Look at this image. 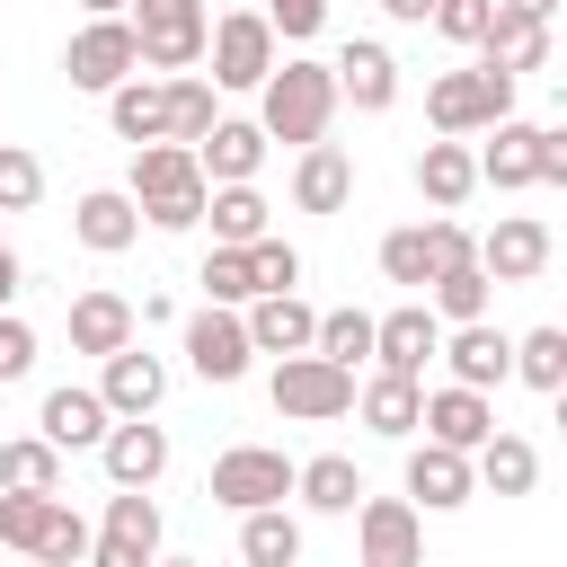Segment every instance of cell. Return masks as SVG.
<instances>
[{
    "label": "cell",
    "instance_id": "cell-1",
    "mask_svg": "<svg viewBox=\"0 0 567 567\" xmlns=\"http://www.w3.org/2000/svg\"><path fill=\"white\" fill-rule=\"evenodd\" d=\"M328 115H337V62H275V71H266V89H257L266 142L310 151V142L328 133Z\"/></svg>",
    "mask_w": 567,
    "mask_h": 567
},
{
    "label": "cell",
    "instance_id": "cell-2",
    "mask_svg": "<svg viewBox=\"0 0 567 567\" xmlns=\"http://www.w3.org/2000/svg\"><path fill=\"white\" fill-rule=\"evenodd\" d=\"M124 195L142 204V221H151V230H195V221H204L213 177L195 168V151H186V142H142V151H133V186H124Z\"/></svg>",
    "mask_w": 567,
    "mask_h": 567
},
{
    "label": "cell",
    "instance_id": "cell-3",
    "mask_svg": "<svg viewBox=\"0 0 567 567\" xmlns=\"http://www.w3.org/2000/svg\"><path fill=\"white\" fill-rule=\"evenodd\" d=\"M505 115H514V80L487 71V62L443 71V80L425 89V124H434V133H487V124H505Z\"/></svg>",
    "mask_w": 567,
    "mask_h": 567
},
{
    "label": "cell",
    "instance_id": "cell-4",
    "mask_svg": "<svg viewBox=\"0 0 567 567\" xmlns=\"http://www.w3.org/2000/svg\"><path fill=\"white\" fill-rule=\"evenodd\" d=\"M292 478H301V461H284L275 443H230V452L213 461L204 496H213V505H230V514H257V505H284V496H292Z\"/></svg>",
    "mask_w": 567,
    "mask_h": 567
},
{
    "label": "cell",
    "instance_id": "cell-5",
    "mask_svg": "<svg viewBox=\"0 0 567 567\" xmlns=\"http://www.w3.org/2000/svg\"><path fill=\"white\" fill-rule=\"evenodd\" d=\"M266 399H275V416L328 425V416H346V408H354V372H346V363H328V354H284V363H275V381H266Z\"/></svg>",
    "mask_w": 567,
    "mask_h": 567
},
{
    "label": "cell",
    "instance_id": "cell-6",
    "mask_svg": "<svg viewBox=\"0 0 567 567\" xmlns=\"http://www.w3.org/2000/svg\"><path fill=\"white\" fill-rule=\"evenodd\" d=\"M124 18H133V35H142V62H151V71L177 80L186 62H204V35H213L204 0H133Z\"/></svg>",
    "mask_w": 567,
    "mask_h": 567
},
{
    "label": "cell",
    "instance_id": "cell-7",
    "mask_svg": "<svg viewBox=\"0 0 567 567\" xmlns=\"http://www.w3.org/2000/svg\"><path fill=\"white\" fill-rule=\"evenodd\" d=\"M204 53H213V89H266V71H275V27H266V9L213 18Z\"/></svg>",
    "mask_w": 567,
    "mask_h": 567
},
{
    "label": "cell",
    "instance_id": "cell-8",
    "mask_svg": "<svg viewBox=\"0 0 567 567\" xmlns=\"http://www.w3.org/2000/svg\"><path fill=\"white\" fill-rule=\"evenodd\" d=\"M354 567H425V514L408 496H363L354 505Z\"/></svg>",
    "mask_w": 567,
    "mask_h": 567
},
{
    "label": "cell",
    "instance_id": "cell-9",
    "mask_svg": "<svg viewBox=\"0 0 567 567\" xmlns=\"http://www.w3.org/2000/svg\"><path fill=\"white\" fill-rule=\"evenodd\" d=\"M62 71H71V89H115V80H133L142 71V35H133V18H89L80 35H71V53H62Z\"/></svg>",
    "mask_w": 567,
    "mask_h": 567
},
{
    "label": "cell",
    "instance_id": "cell-10",
    "mask_svg": "<svg viewBox=\"0 0 567 567\" xmlns=\"http://www.w3.org/2000/svg\"><path fill=\"white\" fill-rule=\"evenodd\" d=\"M151 558H159V505H151V487H115L106 532L89 540V567H151Z\"/></svg>",
    "mask_w": 567,
    "mask_h": 567
},
{
    "label": "cell",
    "instance_id": "cell-11",
    "mask_svg": "<svg viewBox=\"0 0 567 567\" xmlns=\"http://www.w3.org/2000/svg\"><path fill=\"white\" fill-rule=\"evenodd\" d=\"M186 363H195V381H239L248 363H257V346H248V319L239 310H221V301H204L195 319H186Z\"/></svg>",
    "mask_w": 567,
    "mask_h": 567
},
{
    "label": "cell",
    "instance_id": "cell-12",
    "mask_svg": "<svg viewBox=\"0 0 567 567\" xmlns=\"http://www.w3.org/2000/svg\"><path fill=\"white\" fill-rule=\"evenodd\" d=\"M443 354V319L425 310V301H399L390 319H372V363L381 372H408V381H425V363Z\"/></svg>",
    "mask_w": 567,
    "mask_h": 567
},
{
    "label": "cell",
    "instance_id": "cell-13",
    "mask_svg": "<svg viewBox=\"0 0 567 567\" xmlns=\"http://www.w3.org/2000/svg\"><path fill=\"white\" fill-rule=\"evenodd\" d=\"M478 266H487V284H532V275L549 266V221H540V213H505V221L478 239Z\"/></svg>",
    "mask_w": 567,
    "mask_h": 567
},
{
    "label": "cell",
    "instance_id": "cell-14",
    "mask_svg": "<svg viewBox=\"0 0 567 567\" xmlns=\"http://www.w3.org/2000/svg\"><path fill=\"white\" fill-rule=\"evenodd\" d=\"M408 496H416L425 514H452V505H470V496H478V470H470V452H452V443H408Z\"/></svg>",
    "mask_w": 567,
    "mask_h": 567
},
{
    "label": "cell",
    "instance_id": "cell-15",
    "mask_svg": "<svg viewBox=\"0 0 567 567\" xmlns=\"http://www.w3.org/2000/svg\"><path fill=\"white\" fill-rule=\"evenodd\" d=\"M337 97H354L363 115H390V106H399V53H390L381 35H354V44L337 53Z\"/></svg>",
    "mask_w": 567,
    "mask_h": 567
},
{
    "label": "cell",
    "instance_id": "cell-16",
    "mask_svg": "<svg viewBox=\"0 0 567 567\" xmlns=\"http://www.w3.org/2000/svg\"><path fill=\"white\" fill-rule=\"evenodd\" d=\"M443 363H452L461 390H496V381H514V337L487 328V319H461V328L443 337Z\"/></svg>",
    "mask_w": 567,
    "mask_h": 567
},
{
    "label": "cell",
    "instance_id": "cell-17",
    "mask_svg": "<svg viewBox=\"0 0 567 567\" xmlns=\"http://www.w3.org/2000/svg\"><path fill=\"white\" fill-rule=\"evenodd\" d=\"M106 425H115V408H106L97 390H71V381H62V390H44V408H35V434H44L53 452H80V443L97 452V443H106Z\"/></svg>",
    "mask_w": 567,
    "mask_h": 567
},
{
    "label": "cell",
    "instance_id": "cell-18",
    "mask_svg": "<svg viewBox=\"0 0 567 567\" xmlns=\"http://www.w3.org/2000/svg\"><path fill=\"white\" fill-rule=\"evenodd\" d=\"M97 461H106L115 487H159V470H168V434H159L151 416H115L106 443H97Z\"/></svg>",
    "mask_w": 567,
    "mask_h": 567
},
{
    "label": "cell",
    "instance_id": "cell-19",
    "mask_svg": "<svg viewBox=\"0 0 567 567\" xmlns=\"http://www.w3.org/2000/svg\"><path fill=\"white\" fill-rule=\"evenodd\" d=\"M478 186H496V195H514V186H540V124H523V115L487 124V151H478Z\"/></svg>",
    "mask_w": 567,
    "mask_h": 567
},
{
    "label": "cell",
    "instance_id": "cell-20",
    "mask_svg": "<svg viewBox=\"0 0 567 567\" xmlns=\"http://www.w3.org/2000/svg\"><path fill=\"white\" fill-rule=\"evenodd\" d=\"M71 230H80V248H97V257H124V248L142 239V204H133L124 186H89V195L71 204Z\"/></svg>",
    "mask_w": 567,
    "mask_h": 567
},
{
    "label": "cell",
    "instance_id": "cell-21",
    "mask_svg": "<svg viewBox=\"0 0 567 567\" xmlns=\"http://www.w3.org/2000/svg\"><path fill=\"white\" fill-rule=\"evenodd\" d=\"M239 319H248V346L257 354H310V337H319V310L301 292H257Z\"/></svg>",
    "mask_w": 567,
    "mask_h": 567
},
{
    "label": "cell",
    "instance_id": "cell-22",
    "mask_svg": "<svg viewBox=\"0 0 567 567\" xmlns=\"http://www.w3.org/2000/svg\"><path fill=\"white\" fill-rule=\"evenodd\" d=\"M97 399H106L115 416H151V408L168 399V363H159V354H142V346H115V354H106V372H97Z\"/></svg>",
    "mask_w": 567,
    "mask_h": 567
},
{
    "label": "cell",
    "instance_id": "cell-23",
    "mask_svg": "<svg viewBox=\"0 0 567 567\" xmlns=\"http://www.w3.org/2000/svg\"><path fill=\"white\" fill-rule=\"evenodd\" d=\"M496 434V408H487V390H461V381H443V390H425V443H452V452H478Z\"/></svg>",
    "mask_w": 567,
    "mask_h": 567
},
{
    "label": "cell",
    "instance_id": "cell-24",
    "mask_svg": "<svg viewBox=\"0 0 567 567\" xmlns=\"http://www.w3.org/2000/svg\"><path fill=\"white\" fill-rule=\"evenodd\" d=\"M195 168L213 177V186H257V168H266V124H213L204 142H195Z\"/></svg>",
    "mask_w": 567,
    "mask_h": 567
},
{
    "label": "cell",
    "instance_id": "cell-25",
    "mask_svg": "<svg viewBox=\"0 0 567 567\" xmlns=\"http://www.w3.org/2000/svg\"><path fill=\"white\" fill-rule=\"evenodd\" d=\"M354 408H363V425H372V434L416 443V425H425V381H408V372H372V381L354 390Z\"/></svg>",
    "mask_w": 567,
    "mask_h": 567
},
{
    "label": "cell",
    "instance_id": "cell-26",
    "mask_svg": "<svg viewBox=\"0 0 567 567\" xmlns=\"http://www.w3.org/2000/svg\"><path fill=\"white\" fill-rule=\"evenodd\" d=\"M106 124H115V142H133V151H142V142H168V80H142V71L115 80V89H106Z\"/></svg>",
    "mask_w": 567,
    "mask_h": 567
},
{
    "label": "cell",
    "instance_id": "cell-27",
    "mask_svg": "<svg viewBox=\"0 0 567 567\" xmlns=\"http://www.w3.org/2000/svg\"><path fill=\"white\" fill-rule=\"evenodd\" d=\"M470 186H478V151H470L461 133H443V142H425V151H416V195H425L434 213L470 204Z\"/></svg>",
    "mask_w": 567,
    "mask_h": 567
},
{
    "label": "cell",
    "instance_id": "cell-28",
    "mask_svg": "<svg viewBox=\"0 0 567 567\" xmlns=\"http://www.w3.org/2000/svg\"><path fill=\"white\" fill-rule=\"evenodd\" d=\"M346 195H354V159L337 142H310L301 168H292V204L301 213H346Z\"/></svg>",
    "mask_w": 567,
    "mask_h": 567
},
{
    "label": "cell",
    "instance_id": "cell-29",
    "mask_svg": "<svg viewBox=\"0 0 567 567\" xmlns=\"http://www.w3.org/2000/svg\"><path fill=\"white\" fill-rule=\"evenodd\" d=\"M133 328H142V319H133L124 292H80V301H71V346L97 354V363H106L115 346H133Z\"/></svg>",
    "mask_w": 567,
    "mask_h": 567
},
{
    "label": "cell",
    "instance_id": "cell-30",
    "mask_svg": "<svg viewBox=\"0 0 567 567\" xmlns=\"http://www.w3.org/2000/svg\"><path fill=\"white\" fill-rule=\"evenodd\" d=\"M478 62H487V71H505V80L540 71V62H549V18H505V9H496V27H487V44H478Z\"/></svg>",
    "mask_w": 567,
    "mask_h": 567
},
{
    "label": "cell",
    "instance_id": "cell-31",
    "mask_svg": "<svg viewBox=\"0 0 567 567\" xmlns=\"http://www.w3.org/2000/svg\"><path fill=\"white\" fill-rule=\"evenodd\" d=\"M470 470H478V487H487V496H532V478H540V452H532L523 434H505V425H496V434L470 452Z\"/></svg>",
    "mask_w": 567,
    "mask_h": 567
},
{
    "label": "cell",
    "instance_id": "cell-32",
    "mask_svg": "<svg viewBox=\"0 0 567 567\" xmlns=\"http://www.w3.org/2000/svg\"><path fill=\"white\" fill-rule=\"evenodd\" d=\"M292 496L310 505V514H354L372 487H363V470L346 461V452H319V461H301V478H292Z\"/></svg>",
    "mask_w": 567,
    "mask_h": 567
},
{
    "label": "cell",
    "instance_id": "cell-33",
    "mask_svg": "<svg viewBox=\"0 0 567 567\" xmlns=\"http://www.w3.org/2000/svg\"><path fill=\"white\" fill-rule=\"evenodd\" d=\"M487 301H496V284H487V266L470 257V266H443L434 284H425V310L443 319V328H461V319H487Z\"/></svg>",
    "mask_w": 567,
    "mask_h": 567
},
{
    "label": "cell",
    "instance_id": "cell-34",
    "mask_svg": "<svg viewBox=\"0 0 567 567\" xmlns=\"http://www.w3.org/2000/svg\"><path fill=\"white\" fill-rule=\"evenodd\" d=\"M239 558H248V567H301V523H292L284 505L239 514Z\"/></svg>",
    "mask_w": 567,
    "mask_h": 567
},
{
    "label": "cell",
    "instance_id": "cell-35",
    "mask_svg": "<svg viewBox=\"0 0 567 567\" xmlns=\"http://www.w3.org/2000/svg\"><path fill=\"white\" fill-rule=\"evenodd\" d=\"M204 221H213V248H248V239H266V195L257 186H213Z\"/></svg>",
    "mask_w": 567,
    "mask_h": 567
},
{
    "label": "cell",
    "instance_id": "cell-36",
    "mask_svg": "<svg viewBox=\"0 0 567 567\" xmlns=\"http://www.w3.org/2000/svg\"><path fill=\"white\" fill-rule=\"evenodd\" d=\"M0 487H18V496H62V452H53L44 434L0 443Z\"/></svg>",
    "mask_w": 567,
    "mask_h": 567
},
{
    "label": "cell",
    "instance_id": "cell-37",
    "mask_svg": "<svg viewBox=\"0 0 567 567\" xmlns=\"http://www.w3.org/2000/svg\"><path fill=\"white\" fill-rule=\"evenodd\" d=\"M53 514H62V496H18V487H0V549H18V558H44V540H53Z\"/></svg>",
    "mask_w": 567,
    "mask_h": 567
},
{
    "label": "cell",
    "instance_id": "cell-38",
    "mask_svg": "<svg viewBox=\"0 0 567 567\" xmlns=\"http://www.w3.org/2000/svg\"><path fill=\"white\" fill-rule=\"evenodd\" d=\"M381 275H390V284H408V292H425V284L443 275V257H434V221L390 230V239H381Z\"/></svg>",
    "mask_w": 567,
    "mask_h": 567
},
{
    "label": "cell",
    "instance_id": "cell-39",
    "mask_svg": "<svg viewBox=\"0 0 567 567\" xmlns=\"http://www.w3.org/2000/svg\"><path fill=\"white\" fill-rule=\"evenodd\" d=\"M213 124H221V115H213V80L177 71V80H168V142H186V151H195Z\"/></svg>",
    "mask_w": 567,
    "mask_h": 567
},
{
    "label": "cell",
    "instance_id": "cell-40",
    "mask_svg": "<svg viewBox=\"0 0 567 567\" xmlns=\"http://www.w3.org/2000/svg\"><path fill=\"white\" fill-rule=\"evenodd\" d=\"M310 354H328V363H363L372 354V310H319V337H310Z\"/></svg>",
    "mask_w": 567,
    "mask_h": 567
},
{
    "label": "cell",
    "instance_id": "cell-41",
    "mask_svg": "<svg viewBox=\"0 0 567 567\" xmlns=\"http://www.w3.org/2000/svg\"><path fill=\"white\" fill-rule=\"evenodd\" d=\"M514 381L558 390V381H567V328H532V337H514Z\"/></svg>",
    "mask_w": 567,
    "mask_h": 567
},
{
    "label": "cell",
    "instance_id": "cell-42",
    "mask_svg": "<svg viewBox=\"0 0 567 567\" xmlns=\"http://www.w3.org/2000/svg\"><path fill=\"white\" fill-rule=\"evenodd\" d=\"M195 284H204V301H221V310H248V301H257V275H248V248H213Z\"/></svg>",
    "mask_w": 567,
    "mask_h": 567
},
{
    "label": "cell",
    "instance_id": "cell-43",
    "mask_svg": "<svg viewBox=\"0 0 567 567\" xmlns=\"http://www.w3.org/2000/svg\"><path fill=\"white\" fill-rule=\"evenodd\" d=\"M35 195H44V159L27 142H0V213H35Z\"/></svg>",
    "mask_w": 567,
    "mask_h": 567
},
{
    "label": "cell",
    "instance_id": "cell-44",
    "mask_svg": "<svg viewBox=\"0 0 567 567\" xmlns=\"http://www.w3.org/2000/svg\"><path fill=\"white\" fill-rule=\"evenodd\" d=\"M248 275H257V292H292L301 284V248L266 230V239H248Z\"/></svg>",
    "mask_w": 567,
    "mask_h": 567
},
{
    "label": "cell",
    "instance_id": "cell-45",
    "mask_svg": "<svg viewBox=\"0 0 567 567\" xmlns=\"http://www.w3.org/2000/svg\"><path fill=\"white\" fill-rule=\"evenodd\" d=\"M434 27H443L452 44H487V27H496V0H434Z\"/></svg>",
    "mask_w": 567,
    "mask_h": 567
},
{
    "label": "cell",
    "instance_id": "cell-46",
    "mask_svg": "<svg viewBox=\"0 0 567 567\" xmlns=\"http://www.w3.org/2000/svg\"><path fill=\"white\" fill-rule=\"evenodd\" d=\"M266 27H275L284 44H310V35L328 27V0H266Z\"/></svg>",
    "mask_w": 567,
    "mask_h": 567
},
{
    "label": "cell",
    "instance_id": "cell-47",
    "mask_svg": "<svg viewBox=\"0 0 567 567\" xmlns=\"http://www.w3.org/2000/svg\"><path fill=\"white\" fill-rule=\"evenodd\" d=\"M27 363H35V328H27L18 310H0V381H18Z\"/></svg>",
    "mask_w": 567,
    "mask_h": 567
},
{
    "label": "cell",
    "instance_id": "cell-48",
    "mask_svg": "<svg viewBox=\"0 0 567 567\" xmlns=\"http://www.w3.org/2000/svg\"><path fill=\"white\" fill-rule=\"evenodd\" d=\"M71 558H89V523L62 505V514H53V540H44V567H71Z\"/></svg>",
    "mask_w": 567,
    "mask_h": 567
},
{
    "label": "cell",
    "instance_id": "cell-49",
    "mask_svg": "<svg viewBox=\"0 0 567 567\" xmlns=\"http://www.w3.org/2000/svg\"><path fill=\"white\" fill-rule=\"evenodd\" d=\"M540 186H567V124H540Z\"/></svg>",
    "mask_w": 567,
    "mask_h": 567
},
{
    "label": "cell",
    "instance_id": "cell-50",
    "mask_svg": "<svg viewBox=\"0 0 567 567\" xmlns=\"http://www.w3.org/2000/svg\"><path fill=\"white\" fill-rule=\"evenodd\" d=\"M381 9H390L399 27H425V18H434V0H381Z\"/></svg>",
    "mask_w": 567,
    "mask_h": 567
},
{
    "label": "cell",
    "instance_id": "cell-51",
    "mask_svg": "<svg viewBox=\"0 0 567 567\" xmlns=\"http://www.w3.org/2000/svg\"><path fill=\"white\" fill-rule=\"evenodd\" d=\"M9 301H18V257L0 248V310H9Z\"/></svg>",
    "mask_w": 567,
    "mask_h": 567
},
{
    "label": "cell",
    "instance_id": "cell-52",
    "mask_svg": "<svg viewBox=\"0 0 567 567\" xmlns=\"http://www.w3.org/2000/svg\"><path fill=\"white\" fill-rule=\"evenodd\" d=\"M496 9H505V18H549L558 0H496Z\"/></svg>",
    "mask_w": 567,
    "mask_h": 567
},
{
    "label": "cell",
    "instance_id": "cell-53",
    "mask_svg": "<svg viewBox=\"0 0 567 567\" xmlns=\"http://www.w3.org/2000/svg\"><path fill=\"white\" fill-rule=\"evenodd\" d=\"M80 9H89V18H124L133 0H80Z\"/></svg>",
    "mask_w": 567,
    "mask_h": 567
},
{
    "label": "cell",
    "instance_id": "cell-54",
    "mask_svg": "<svg viewBox=\"0 0 567 567\" xmlns=\"http://www.w3.org/2000/svg\"><path fill=\"white\" fill-rule=\"evenodd\" d=\"M549 399H558V425H567V381H558V390H549Z\"/></svg>",
    "mask_w": 567,
    "mask_h": 567
},
{
    "label": "cell",
    "instance_id": "cell-55",
    "mask_svg": "<svg viewBox=\"0 0 567 567\" xmlns=\"http://www.w3.org/2000/svg\"><path fill=\"white\" fill-rule=\"evenodd\" d=\"M151 567H204V558H151Z\"/></svg>",
    "mask_w": 567,
    "mask_h": 567
},
{
    "label": "cell",
    "instance_id": "cell-56",
    "mask_svg": "<svg viewBox=\"0 0 567 567\" xmlns=\"http://www.w3.org/2000/svg\"><path fill=\"white\" fill-rule=\"evenodd\" d=\"M35 567H44V558H35Z\"/></svg>",
    "mask_w": 567,
    "mask_h": 567
}]
</instances>
